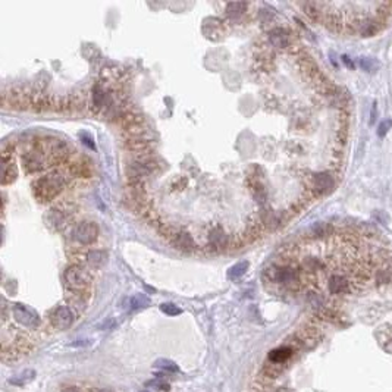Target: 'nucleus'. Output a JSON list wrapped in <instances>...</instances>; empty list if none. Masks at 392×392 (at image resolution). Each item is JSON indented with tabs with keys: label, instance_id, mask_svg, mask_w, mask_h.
Here are the masks:
<instances>
[{
	"label": "nucleus",
	"instance_id": "obj_26",
	"mask_svg": "<svg viewBox=\"0 0 392 392\" xmlns=\"http://www.w3.org/2000/svg\"><path fill=\"white\" fill-rule=\"evenodd\" d=\"M147 387L156 390V391H169L171 390V385L168 382H165L163 379H153V381H149L146 384Z\"/></svg>",
	"mask_w": 392,
	"mask_h": 392
},
{
	"label": "nucleus",
	"instance_id": "obj_3",
	"mask_svg": "<svg viewBox=\"0 0 392 392\" xmlns=\"http://www.w3.org/2000/svg\"><path fill=\"white\" fill-rule=\"evenodd\" d=\"M94 275L93 270L84 264L72 263L63 273L66 291H91Z\"/></svg>",
	"mask_w": 392,
	"mask_h": 392
},
{
	"label": "nucleus",
	"instance_id": "obj_16",
	"mask_svg": "<svg viewBox=\"0 0 392 392\" xmlns=\"http://www.w3.org/2000/svg\"><path fill=\"white\" fill-rule=\"evenodd\" d=\"M223 28H225V22L217 19V18H209L204 21V25H203V32L207 38H213V40H217L223 35Z\"/></svg>",
	"mask_w": 392,
	"mask_h": 392
},
{
	"label": "nucleus",
	"instance_id": "obj_2",
	"mask_svg": "<svg viewBox=\"0 0 392 392\" xmlns=\"http://www.w3.org/2000/svg\"><path fill=\"white\" fill-rule=\"evenodd\" d=\"M77 211H78V206L75 201L68 198L62 200L60 203H57L54 207L49 210L46 216V222L53 231H63L71 226V222L77 214Z\"/></svg>",
	"mask_w": 392,
	"mask_h": 392
},
{
	"label": "nucleus",
	"instance_id": "obj_7",
	"mask_svg": "<svg viewBox=\"0 0 392 392\" xmlns=\"http://www.w3.org/2000/svg\"><path fill=\"white\" fill-rule=\"evenodd\" d=\"M229 238L222 226L219 225H214L211 226L209 231H207V242H206V250L207 253L211 254H217V253H222L225 250H228L229 247Z\"/></svg>",
	"mask_w": 392,
	"mask_h": 392
},
{
	"label": "nucleus",
	"instance_id": "obj_18",
	"mask_svg": "<svg viewBox=\"0 0 392 392\" xmlns=\"http://www.w3.org/2000/svg\"><path fill=\"white\" fill-rule=\"evenodd\" d=\"M329 292L334 295H342L350 291V281L344 278L342 275H332L328 282Z\"/></svg>",
	"mask_w": 392,
	"mask_h": 392
},
{
	"label": "nucleus",
	"instance_id": "obj_14",
	"mask_svg": "<svg viewBox=\"0 0 392 392\" xmlns=\"http://www.w3.org/2000/svg\"><path fill=\"white\" fill-rule=\"evenodd\" d=\"M18 177V168L13 156H1V185L12 184Z\"/></svg>",
	"mask_w": 392,
	"mask_h": 392
},
{
	"label": "nucleus",
	"instance_id": "obj_13",
	"mask_svg": "<svg viewBox=\"0 0 392 392\" xmlns=\"http://www.w3.org/2000/svg\"><path fill=\"white\" fill-rule=\"evenodd\" d=\"M107 94H109V90L106 88L102 82H96L94 84V87L91 90V110L94 113L103 112L106 100H107Z\"/></svg>",
	"mask_w": 392,
	"mask_h": 392
},
{
	"label": "nucleus",
	"instance_id": "obj_28",
	"mask_svg": "<svg viewBox=\"0 0 392 392\" xmlns=\"http://www.w3.org/2000/svg\"><path fill=\"white\" fill-rule=\"evenodd\" d=\"M391 128H392L391 119H387V121L381 122L379 127H378V135H379V137H385V135L388 134V131L391 130Z\"/></svg>",
	"mask_w": 392,
	"mask_h": 392
},
{
	"label": "nucleus",
	"instance_id": "obj_27",
	"mask_svg": "<svg viewBox=\"0 0 392 392\" xmlns=\"http://www.w3.org/2000/svg\"><path fill=\"white\" fill-rule=\"evenodd\" d=\"M160 310L168 316H177V314L183 313V310L180 307H177L175 304H171V303H166V304H162L160 306Z\"/></svg>",
	"mask_w": 392,
	"mask_h": 392
},
{
	"label": "nucleus",
	"instance_id": "obj_22",
	"mask_svg": "<svg viewBox=\"0 0 392 392\" xmlns=\"http://www.w3.org/2000/svg\"><path fill=\"white\" fill-rule=\"evenodd\" d=\"M248 269V261H241V263H236L235 266H232L229 270H228V278L231 281L234 279H239Z\"/></svg>",
	"mask_w": 392,
	"mask_h": 392
},
{
	"label": "nucleus",
	"instance_id": "obj_1",
	"mask_svg": "<svg viewBox=\"0 0 392 392\" xmlns=\"http://www.w3.org/2000/svg\"><path fill=\"white\" fill-rule=\"evenodd\" d=\"M66 184H68L66 177L56 174V172L47 174V175L38 177L32 183V194L35 200H38L40 203H49L59 197V194L63 191Z\"/></svg>",
	"mask_w": 392,
	"mask_h": 392
},
{
	"label": "nucleus",
	"instance_id": "obj_12",
	"mask_svg": "<svg viewBox=\"0 0 392 392\" xmlns=\"http://www.w3.org/2000/svg\"><path fill=\"white\" fill-rule=\"evenodd\" d=\"M169 242H171L177 250H180V251H183V253H194V251L198 248L193 235H191L190 232H187V231H181V229L174 235V238H172Z\"/></svg>",
	"mask_w": 392,
	"mask_h": 392
},
{
	"label": "nucleus",
	"instance_id": "obj_24",
	"mask_svg": "<svg viewBox=\"0 0 392 392\" xmlns=\"http://www.w3.org/2000/svg\"><path fill=\"white\" fill-rule=\"evenodd\" d=\"M153 367H156V369H159V370L171 372V373H174V372H178V366H177L174 362L168 360V359H159V360H156V362H155Z\"/></svg>",
	"mask_w": 392,
	"mask_h": 392
},
{
	"label": "nucleus",
	"instance_id": "obj_4",
	"mask_svg": "<svg viewBox=\"0 0 392 392\" xmlns=\"http://www.w3.org/2000/svg\"><path fill=\"white\" fill-rule=\"evenodd\" d=\"M99 236V226L96 222L91 220H82L78 223H74L69 229V239L74 244L72 247H78L82 250H87L91 247Z\"/></svg>",
	"mask_w": 392,
	"mask_h": 392
},
{
	"label": "nucleus",
	"instance_id": "obj_17",
	"mask_svg": "<svg viewBox=\"0 0 392 392\" xmlns=\"http://www.w3.org/2000/svg\"><path fill=\"white\" fill-rule=\"evenodd\" d=\"M247 9H248V3L245 1H231L225 4V15L231 21H238L247 13Z\"/></svg>",
	"mask_w": 392,
	"mask_h": 392
},
{
	"label": "nucleus",
	"instance_id": "obj_21",
	"mask_svg": "<svg viewBox=\"0 0 392 392\" xmlns=\"http://www.w3.org/2000/svg\"><path fill=\"white\" fill-rule=\"evenodd\" d=\"M149 304H150V300L144 294H137V295L128 298V309L130 310H140V309L147 307Z\"/></svg>",
	"mask_w": 392,
	"mask_h": 392
},
{
	"label": "nucleus",
	"instance_id": "obj_5",
	"mask_svg": "<svg viewBox=\"0 0 392 392\" xmlns=\"http://www.w3.org/2000/svg\"><path fill=\"white\" fill-rule=\"evenodd\" d=\"M29 94H31V88L12 87L3 91L1 102L4 106L15 109V110H28L29 109Z\"/></svg>",
	"mask_w": 392,
	"mask_h": 392
},
{
	"label": "nucleus",
	"instance_id": "obj_23",
	"mask_svg": "<svg viewBox=\"0 0 392 392\" xmlns=\"http://www.w3.org/2000/svg\"><path fill=\"white\" fill-rule=\"evenodd\" d=\"M359 65L366 72H376L378 68H379V63L373 57H360L359 59Z\"/></svg>",
	"mask_w": 392,
	"mask_h": 392
},
{
	"label": "nucleus",
	"instance_id": "obj_6",
	"mask_svg": "<svg viewBox=\"0 0 392 392\" xmlns=\"http://www.w3.org/2000/svg\"><path fill=\"white\" fill-rule=\"evenodd\" d=\"M267 44L272 50H294V37L287 28L275 26L267 34Z\"/></svg>",
	"mask_w": 392,
	"mask_h": 392
},
{
	"label": "nucleus",
	"instance_id": "obj_9",
	"mask_svg": "<svg viewBox=\"0 0 392 392\" xmlns=\"http://www.w3.org/2000/svg\"><path fill=\"white\" fill-rule=\"evenodd\" d=\"M247 185H248L251 194L254 196V198H256L260 204H264V203H266V197H267V191H266L264 183H263L261 168L253 166V168L250 169L248 177H247Z\"/></svg>",
	"mask_w": 392,
	"mask_h": 392
},
{
	"label": "nucleus",
	"instance_id": "obj_19",
	"mask_svg": "<svg viewBox=\"0 0 392 392\" xmlns=\"http://www.w3.org/2000/svg\"><path fill=\"white\" fill-rule=\"evenodd\" d=\"M292 354H294V348H292L291 345H282V347L275 348L273 351L269 353V362H270L272 365H279V366H282V363L288 362Z\"/></svg>",
	"mask_w": 392,
	"mask_h": 392
},
{
	"label": "nucleus",
	"instance_id": "obj_15",
	"mask_svg": "<svg viewBox=\"0 0 392 392\" xmlns=\"http://www.w3.org/2000/svg\"><path fill=\"white\" fill-rule=\"evenodd\" d=\"M66 171L69 175L78 177V178H90L93 175V168L90 162H85L84 159H78L74 162H69L66 165Z\"/></svg>",
	"mask_w": 392,
	"mask_h": 392
},
{
	"label": "nucleus",
	"instance_id": "obj_30",
	"mask_svg": "<svg viewBox=\"0 0 392 392\" xmlns=\"http://www.w3.org/2000/svg\"><path fill=\"white\" fill-rule=\"evenodd\" d=\"M375 119H376V103H373V107H372V124L375 122Z\"/></svg>",
	"mask_w": 392,
	"mask_h": 392
},
{
	"label": "nucleus",
	"instance_id": "obj_10",
	"mask_svg": "<svg viewBox=\"0 0 392 392\" xmlns=\"http://www.w3.org/2000/svg\"><path fill=\"white\" fill-rule=\"evenodd\" d=\"M74 320H75V316H74L72 309L66 306H59L53 309L50 313V323L54 329H59V331H65L71 328L74 325Z\"/></svg>",
	"mask_w": 392,
	"mask_h": 392
},
{
	"label": "nucleus",
	"instance_id": "obj_8",
	"mask_svg": "<svg viewBox=\"0 0 392 392\" xmlns=\"http://www.w3.org/2000/svg\"><path fill=\"white\" fill-rule=\"evenodd\" d=\"M334 178L331 174L328 172H319V174H313L309 178V193L313 197H320L325 196L328 193H331L334 190Z\"/></svg>",
	"mask_w": 392,
	"mask_h": 392
},
{
	"label": "nucleus",
	"instance_id": "obj_29",
	"mask_svg": "<svg viewBox=\"0 0 392 392\" xmlns=\"http://www.w3.org/2000/svg\"><path fill=\"white\" fill-rule=\"evenodd\" d=\"M342 60L345 62V65H347V66H350V68H354V63L350 60V57H348V56H344V57H342Z\"/></svg>",
	"mask_w": 392,
	"mask_h": 392
},
{
	"label": "nucleus",
	"instance_id": "obj_20",
	"mask_svg": "<svg viewBox=\"0 0 392 392\" xmlns=\"http://www.w3.org/2000/svg\"><path fill=\"white\" fill-rule=\"evenodd\" d=\"M379 29L378 21L375 19H362L357 22V31L363 35V37H372L373 34H376Z\"/></svg>",
	"mask_w": 392,
	"mask_h": 392
},
{
	"label": "nucleus",
	"instance_id": "obj_25",
	"mask_svg": "<svg viewBox=\"0 0 392 392\" xmlns=\"http://www.w3.org/2000/svg\"><path fill=\"white\" fill-rule=\"evenodd\" d=\"M310 234L313 238H322V236H328L331 234V226L326 223H317L310 229Z\"/></svg>",
	"mask_w": 392,
	"mask_h": 392
},
{
	"label": "nucleus",
	"instance_id": "obj_31",
	"mask_svg": "<svg viewBox=\"0 0 392 392\" xmlns=\"http://www.w3.org/2000/svg\"><path fill=\"white\" fill-rule=\"evenodd\" d=\"M141 392H149V391H141Z\"/></svg>",
	"mask_w": 392,
	"mask_h": 392
},
{
	"label": "nucleus",
	"instance_id": "obj_11",
	"mask_svg": "<svg viewBox=\"0 0 392 392\" xmlns=\"http://www.w3.org/2000/svg\"><path fill=\"white\" fill-rule=\"evenodd\" d=\"M12 314H13V319H15L19 325H22V326H25V328H29V329L37 328L38 320H40L35 312H32L31 309H28L26 306H22V304H15V306L12 307Z\"/></svg>",
	"mask_w": 392,
	"mask_h": 392
}]
</instances>
